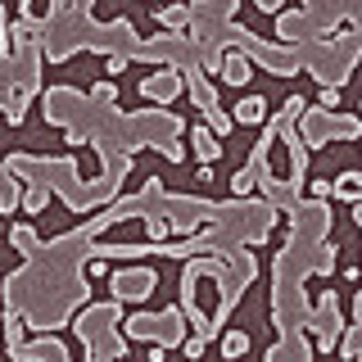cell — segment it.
Segmentation results:
<instances>
[{"instance_id": "6da1fadb", "label": "cell", "mask_w": 362, "mask_h": 362, "mask_svg": "<svg viewBox=\"0 0 362 362\" xmlns=\"http://www.w3.org/2000/svg\"><path fill=\"white\" fill-rule=\"evenodd\" d=\"M177 313H168V317H132L127 321V335L132 340H159V344H172L177 340Z\"/></svg>"}, {"instance_id": "7a4b0ae2", "label": "cell", "mask_w": 362, "mask_h": 362, "mask_svg": "<svg viewBox=\"0 0 362 362\" xmlns=\"http://www.w3.org/2000/svg\"><path fill=\"white\" fill-rule=\"evenodd\" d=\"M154 286H159V276H154L150 267L118 272L113 276V299H145V295H154Z\"/></svg>"}, {"instance_id": "3957f363", "label": "cell", "mask_w": 362, "mask_h": 362, "mask_svg": "<svg viewBox=\"0 0 362 362\" xmlns=\"http://www.w3.org/2000/svg\"><path fill=\"white\" fill-rule=\"evenodd\" d=\"M177 91H181V77H177V73H154V77H145V82H141V95L145 100H172Z\"/></svg>"}, {"instance_id": "277c9868", "label": "cell", "mask_w": 362, "mask_h": 362, "mask_svg": "<svg viewBox=\"0 0 362 362\" xmlns=\"http://www.w3.org/2000/svg\"><path fill=\"white\" fill-rule=\"evenodd\" d=\"M267 118V100L263 95H249L236 104V122H245V127H258V122Z\"/></svg>"}, {"instance_id": "5b68a950", "label": "cell", "mask_w": 362, "mask_h": 362, "mask_svg": "<svg viewBox=\"0 0 362 362\" xmlns=\"http://www.w3.org/2000/svg\"><path fill=\"white\" fill-rule=\"evenodd\" d=\"M190 141H195V154L204 159V163H213V159H222V145H218V136H213L209 127H195V132H190Z\"/></svg>"}, {"instance_id": "8992f818", "label": "cell", "mask_w": 362, "mask_h": 362, "mask_svg": "<svg viewBox=\"0 0 362 362\" xmlns=\"http://www.w3.org/2000/svg\"><path fill=\"white\" fill-rule=\"evenodd\" d=\"M222 82H227V87H245V82H249V64H245L240 55H231L227 68H222Z\"/></svg>"}, {"instance_id": "52a82bcc", "label": "cell", "mask_w": 362, "mask_h": 362, "mask_svg": "<svg viewBox=\"0 0 362 362\" xmlns=\"http://www.w3.org/2000/svg\"><path fill=\"white\" fill-rule=\"evenodd\" d=\"M245 349H249V335H245V330H231V335H222V353H227V358H240Z\"/></svg>"}, {"instance_id": "ba28073f", "label": "cell", "mask_w": 362, "mask_h": 362, "mask_svg": "<svg viewBox=\"0 0 362 362\" xmlns=\"http://www.w3.org/2000/svg\"><path fill=\"white\" fill-rule=\"evenodd\" d=\"M14 245H19L23 253H32L36 249V231L32 227H14Z\"/></svg>"}, {"instance_id": "9c48e42d", "label": "cell", "mask_w": 362, "mask_h": 362, "mask_svg": "<svg viewBox=\"0 0 362 362\" xmlns=\"http://www.w3.org/2000/svg\"><path fill=\"white\" fill-rule=\"evenodd\" d=\"M209 132H213V136H227V132H231V118H227L222 109H209Z\"/></svg>"}, {"instance_id": "30bf717a", "label": "cell", "mask_w": 362, "mask_h": 362, "mask_svg": "<svg viewBox=\"0 0 362 362\" xmlns=\"http://www.w3.org/2000/svg\"><path fill=\"white\" fill-rule=\"evenodd\" d=\"M145 227H150V240H163V236H172V231H168V218H159V213H150V218H145Z\"/></svg>"}, {"instance_id": "8fae6325", "label": "cell", "mask_w": 362, "mask_h": 362, "mask_svg": "<svg viewBox=\"0 0 362 362\" xmlns=\"http://www.w3.org/2000/svg\"><path fill=\"white\" fill-rule=\"evenodd\" d=\"M45 199H50V195H45V186H36V190H27V199H23V204H27V213H41Z\"/></svg>"}, {"instance_id": "7c38bea8", "label": "cell", "mask_w": 362, "mask_h": 362, "mask_svg": "<svg viewBox=\"0 0 362 362\" xmlns=\"http://www.w3.org/2000/svg\"><path fill=\"white\" fill-rule=\"evenodd\" d=\"M340 104V87H321V109H335Z\"/></svg>"}, {"instance_id": "4fadbf2b", "label": "cell", "mask_w": 362, "mask_h": 362, "mask_svg": "<svg viewBox=\"0 0 362 362\" xmlns=\"http://www.w3.org/2000/svg\"><path fill=\"white\" fill-rule=\"evenodd\" d=\"M204 353V335H195V340H186V358H199Z\"/></svg>"}, {"instance_id": "5bb4252c", "label": "cell", "mask_w": 362, "mask_h": 362, "mask_svg": "<svg viewBox=\"0 0 362 362\" xmlns=\"http://www.w3.org/2000/svg\"><path fill=\"white\" fill-rule=\"evenodd\" d=\"M313 195H317V199H330V181H313Z\"/></svg>"}, {"instance_id": "9a60e30c", "label": "cell", "mask_w": 362, "mask_h": 362, "mask_svg": "<svg viewBox=\"0 0 362 362\" xmlns=\"http://www.w3.org/2000/svg\"><path fill=\"white\" fill-rule=\"evenodd\" d=\"M358 150H362V141H358Z\"/></svg>"}, {"instance_id": "2e32d148", "label": "cell", "mask_w": 362, "mask_h": 362, "mask_svg": "<svg viewBox=\"0 0 362 362\" xmlns=\"http://www.w3.org/2000/svg\"><path fill=\"white\" fill-rule=\"evenodd\" d=\"M145 5H150V0H145Z\"/></svg>"}]
</instances>
